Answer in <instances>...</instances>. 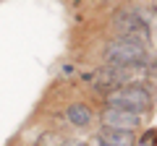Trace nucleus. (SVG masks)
Wrapping results in <instances>:
<instances>
[{
  "instance_id": "nucleus-1",
  "label": "nucleus",
  "mask_w": 157,
  "mask_h": 146,
  "mask_svg": "<svg viewBox=\"0 0 157 146\" xmlns=\"http://www.w3.org/2000/svg\"><path fill=\"white\" fill-rule=\"evenodd\" d=\"M105 104L141 115L144 110L152 107V94L139 84H121V86H115V89H110L105 94Z\"/></svg>"
},
{
  "instance_id": "nucleus-2",
  "label": "nucleus",
  "mask_w": 157,
  "mask_h": 146,
  "mask_svg": "<svg viewBox=\"0 0 157 146\" xmlns=\"http://www.w3.org/2000/svg\"><path fill=\"white\" fill-rule=\"evenodd\" d=\"M105 65L115 68H134V65H147V47L139 45L134 39L118 37L115 42H110L105 50Z\"/></svg>"
},
{
  "instance_id": "nucleus-3",
  "label": "nucleus",
  "mask_w": 157,
  "mask_h": 146,
  "mask_svg": "<svg viewBox=\"0 0 157 146\" xmlns=\"http://www.w3.org/2000/svg\"><path fill=\"white\" fill-rule=\"evenodd\" d=\"M115 29H118L121 37L134 39V42H139V45H144V47H147V42H149V26H147V21H141L134 11H118L115 13Z\"/></svg>"
},
{
  "instance_id": "nucleus-4",
  "label": "nucleus",
  "mask_w": 157,
  "mask_h": 146,
  "mask_svg": "<svg viewBox=\"0 0 157 146\" xmlns=\"http://www.w3.org/2000/svg\"><path fill=\"white\" fill-rule=\"evenodd\" d=\"M139 115L128 112V110H118V107H105L102 110V125L113 130H136L139 125Z\"/></svg>"
},
{
  "instance_id": "nucleus-5",
  "label": "nucleus",
  "mask_w": 157,
  "mask_h": 146,
  "mask_svg": "<svg viewBox=\"0 0 157 146\" xmlns=\"http://www.w3.org/2000/svg\"><path fill=\"white\" fill-rule=\"evenodd\" d=\"M100 144H102V146H136V136H134V130H113V128H102V133H100Z\"/></svg>"
},
{
  "instance_id": "nucleus-6",
  "label": "nucleus",
  "mask_w": 157,
  "mask_h": 146,
  "mask_svg": "<svg viewBox=\"0 0 157 146\" xmlns=\"http://www.w3.org/2000/svg\"><path fill=\"white\" fill-rule=\"evenodd\" d=\"M66 118H68V123L76 125V128H86V125L92 123V110L84 102H73V104H68Z\"/></svg>"
},
{
  "instance_id": "nucleus-7",
  "label": "nucleus",
  "mask_w": 157,
  "mask_h": 146,
  "mask_svg": "<svg viewBox=\"0 0 157 146\" xmlns=\"http://www.w3.org/2000/svg\"><path fill=\"white\" fill-rule=\"evenodd\" d=\"M155 138H157V130L149 128V130H147V136L141 138V146H155Z\"/></svg>"
},
{
  "instance_id": "nucleus-8",
  "label": "nucleus",
  "mask_w": 157,
  "mask_h": 146,
  "mask_svg": "<svg viewBox=\"0 0 157 146\" xmlns=\"http://www.w3.org/2000/svg\"><path fill=\"white\" fill-rule=\"evenodd\" d=\"M66 146H89V144H81V141H68Z\"/></svg>"
}]
</instances>
